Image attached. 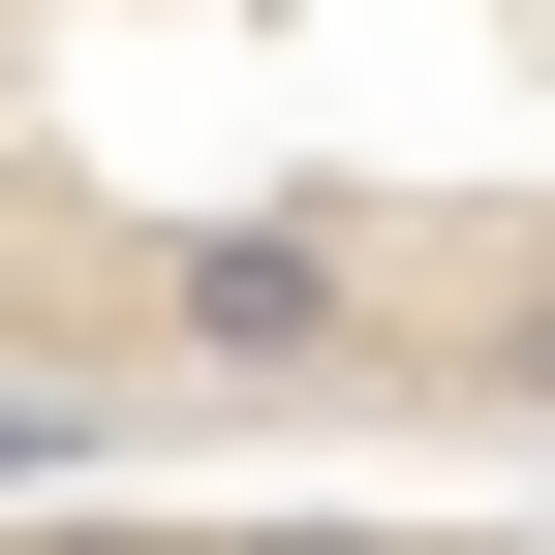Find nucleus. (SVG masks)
Segmentation results:
<instances>
[{
    "label": "nucleus",
    "mask_w": 555,
    "mask_h": 555,
    "mask_svg": "<svg viewBox=\"0 0 555 555\" xmlns=\"http://www.w3.org/2000/svg\"><path fill=\"white\" fill-rule=\"evenodd\" d=\"M124 339H155L185 401H371V371H401V309H371V247H339V217H217V247H124Z\"/></svg>",
    "instance_id": "obj_1"
},
{
    "label": "nucleus",
    "mask_w": 555,
    "mask_h": 555,
    "mask_svg": "<svg viewBox=\"0 0 555 555\" xmlns=\"http://www.w3.org/2000/svg\"><path fill=\"white\" fill-rule=\"evenodd\" d=\"M124 309V217H62V185H0V339H93Z\"/></svg>",
    "instance_id": "obj_2"
},
{
    "label": "nucleus",
    "mask_w": 555,
    "mask_h": 555,
    "mask_svg": "<svg viewBox=\"0 0 555 555\" xmlns=\"http://www.w3.org/2000/svg\"><path fill=\"white\" fill-rule=\"evenodd\" d=\"M371 401H494V433H555V278H525V309H463V339H401Z\"/></svg>",
    "instance_id": "obj_3"
},
{
    "label": "nucleus",
    "mask_w": 555,
    "mask_h": 555,
    "mask_svg": "<svg viewBox=\"0 0 555 555\" xmlns=\"http://www.w3.org/2000/svg\"><path fill=\"white\" fill-rule=\"evenodd\" d=\"M185 555H401V525H185Z\"/></svg>",
    "instance_id": "obj_4"
},
{
    "label": "nucleus",
    "mask_w": 555,
    "mask_h": 555,
    "mask_svg": "<svg viewBox=\"0 0 555 555\" xmlns=\"http://www.w3.org/2000/svg\"><path fill=\"white\" fill-rule=\"evenodd\" d=\"M0 555H185V525H0Z\"/></svg>",
    "instance_id": "obj_5"
}]
</instances>
